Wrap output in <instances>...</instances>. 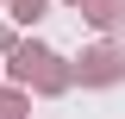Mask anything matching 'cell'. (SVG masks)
Here are the masks:
<instances>
[]
</instances>
